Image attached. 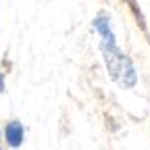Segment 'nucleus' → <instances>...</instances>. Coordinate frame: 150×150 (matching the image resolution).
I'll list each match as a JSON object with an SVG mask.
<instances>
[{"label":"nucleus","mask_w":150,"mask_h":150,"mask_svg":"<svg viewBox=\"0 0 150 150\" xmlns=\"http://www.w3.org/2000/svg\"><path fill=\"white\" fill-rule=\"evenodd\" d=\"M102 56H104V63H106V69L110 73V77L115 79L119 86H134L136 83V71H134V65L127 59L125 54L119 52L117 48V42H102Z\"/></svg>","instance_id":"f257e3e1"},{"label":"nucleus","mask_w":150,"mask_h":150,"mask_svg":"<svg viewBox=\"0 0 150 150\" xmlns=\"http://www.w3.org/2000/svg\"><path fill=\"white\" fill-rule=\"evenodd\" d=\"M4 138H6V144L11 148H19L23 144V138H25V129L19 121H8L6 127H4Z\"/></svg>","instance_id":"f03ea898"},{"label":"nucleus","mask_w":150,"mask_h":150,"mask_svg":"<svg viewBox=\"0 0 150 150\" xmlns=\"http://www.w3.org/2000/svg\"><path fill=\"white\" fill-rule=\"evenodd\" d=\"M0 92H4V77H2V73H0Z\"/></svg>","instance_id":"7ed1b4c3"}]
</instances>
